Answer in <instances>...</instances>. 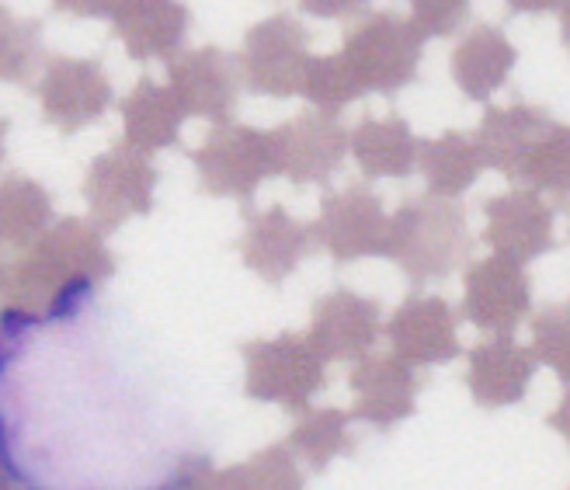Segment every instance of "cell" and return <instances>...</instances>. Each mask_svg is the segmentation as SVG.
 <instances>
[{"mask_svg": "<svg viewBox=\"0 0 570 490\" xmlns=\"http://www.w3.org/2000/svg\"><path fill=\"white\" fill-rule=\"evenodd\" d=\"M116 272L105 234L95 223L60 219L28 247L8 275L11 306L42 321H67Z\"/></svg>", "mask_w": 570, "mask_h": 490, "instance_id": "1", "label": "cell"}, {"mask_svg": "<svg viewBox=\"0 0 570 490\" xmlns=\"http://www.w3.org/2000/svg\"><path fill=\"white\" fill-rule=\"evenodd\" d=\"M470 251L473 237L466 213L449 198L417 195L390 216L383 257H390L414 285L449 278L466 265Z\"/></svg>", "mask_w": 570, "mask_h": 490, "instance_id": "2", "label": "cell"}, {"mask_svg": "<svg viewBox=\"0 0 570 490\" xmlns=\"http://www.w3.org/2000/svg\"><path fill=\"white\" fill-rule=\"evenodd\" d=\"M341 60L355 77L362 95H396L417 80L424 36L417 24L396 11H373L358 18L341 46Z\"/></svg>", "mask_w": 570, "mask_h": 490, "instance_id": "3", "label": "cell"}, {"mask_svg": "<svg viewBox=\"0 0 570 490\" xmlns=\"http://www.w3.org/2000/svg\"><path fill=\"white\" fill-rule=\"evenodd\" d=\"M309 32L289 11H278L247 28L237 67L240 84L262 98H296L309 63Z\"/></svg>", "mask_w": 570, "mask_h": 490, "instance_id": "4", "label": "cell"}, {"mask_svg": "<svg viewBox=\"0 0 570 490\" xmlns=\"http://www.w3.org/2000/svg\"><path fill=\"white\" fill-rule=\"evenodd\" d=\"M191 160L203 192L219 198H250L265 178L278 175L272 133L237 122L216 126L203 147L191 154Z\"/></svg>", "mask_w": 570, "mask_h": 490, "instance_id": "5", "label": "cell"}, {"mask_svg": "<svg viewBox=\"0 0 570 490\" xmlns=\"http://www.w3.org/2000/svg\"><path fill=\"white\" fill-rule=\"evenodd\" d=\"M154 192H157V167L154 160L129 147V143H116L111 150L95 157L83 178V202L91 209V223L101 234H111L132 216H147L154 209Z\"/></svg>", "mask_w": 570, "mask_h": 490, "instance_id": "6", "label": "cell"}, {"mask_svg": "<svg viewBox=\"0 0 570 490\" xmlns=\"http://www.w3.org/2000/svg\"><path fill=\"white\" fill-rule=\"evenodd\" d=\"M42 119L60 133H80L95 126L116 101L101 60L91 56H49L36 84Z\"/></svg>", "mask_w": 570, "mask_h": 490, "instance_id": "7", "label": "cell"}, {"mask_svg": "<svg viewBox=\"0 0 570 490\" xmlns=\"http://www.w3.org/2000/svg\"><path fill=\"white\" fill-rule=\"evenodd\" d=\"M386 229L390 216L383 209V198L368 185H348L324 195L313 237L327 247L334 262L348 265L358 262V257H383Z\"/></svg>", "mask_w": 570, "mask_h": 490, "instance_id": "8", "label": "cell"}, {"mask_svg": "<svg viewBox=\"0 0 570 490\" xmlns=\"http://www.w3.org/2000/svg\"><path fill=\"white\" fill-rule=\"evenodd\" d=\"M167 88L178 98L185 115L223 126L230 122L240 98V67L226 49L216 46L188 49L170 60Z\"/></svg>", "mask_w": 570, "mask_h": 490, "instance_id": "9", "label": "cell"}, {"mask_svg": "<svg viewBox=\"0 0 570 490\" xmlns=\"http://www.w3.org/2000/svg\"><path fill=\"white\" fill-rule=\"evenodd\" d=\"M532 310V282L522 265L508 257H483L466 268L463 282V316L498 337H511Z\"/></svg>", "mask_w": 570, "mask_h": 490, "instance_id": "10", "label": "cell"}, {"mask_svg": "<svg viewBox=\"0 0 570 490\" xmlns=\"http://www.w3.org/2000/svg\"><path fill=\"white\" fill-rule=\"evenodd\" d=\"M483 244L498 257L525 265L557 247L553 241V209L532 188H511L483 202Z\"/></svg>", "mask_w": 570, "mask_h": 490, "instance_id": "11", "label": "cell"}, {"mask_svg": "<svg viewBox=\"0 0 570 490\" xmlns=\"http://www.w3.org/2000/svg\"><path fill=\"white\" fill-rule=\"evenodd\" d=\"M278 175H285L293 185H324L341 167L348 154V133L334 115L324 111H303L285 126L272 133Z\"/></svg>", "mask_w": 570, "mask_h": 490, "instance_id": "12", "label": "cell"}, {"mask_svg": "<svg viewBox=\"0 0 570 490\" xmlns=\"http://www.w3.org/2000/svg\"><path fill=\"white\" fill-rule=\"evenodd\" d=\"M111 18V36L126 46L136 63L175 60L191 32V8L185 0H119Z\"/></svg>", "mask_w": 570, "mask_h": 490, "instance_id": "13", "label": "cell"}, {"mask_svg": "<svg viewBox=\"0 0 570 490\" xmlns=\"http://www.w3.org/2000/svg\"><path fill=\"white\" fill-rule=\"evenodd\" d=\"M386 337L407 365H442L460 355V316L442 296H411L390 316Z\"/></svg>", "mask_w": 570, "mask_h": 490, "instance_id": "14", "label": "cell"}, {"mask_svg": "<svg viewBox=\"0 0 570 490\" xmlns=\"http://www.w3.org/2000/svg\"><path fill=\"white\" fill-rule=\"evenodd\" d=\"M383 310L376 300L337 290L313 310L309 344L327 359H365L380 337Z\"/></svg>", "mask_w": 570, "mask_h": 490, "instance_id": "15", "label": "cell"}, {"mask_svg": "<svg viewBox=\"0 0 570 490\" xmlns=\"http://www.w3.org/2000/svg\"><path fill=\"white\" fill-rule=\"evenodd\" d=\"M250 362V386L258 396L306 403L324 383V355L309 341L285 334L275 344H258Z\"/></svg>", "mask_w": 570, "mask_h": 490, "instance_id": "16", "label": "cell"}, {"mask_svg": "<svg viewBox=\"0 0 570 490\" xmlns=\"http://www.w3.org/2000/svg\"><path fill=\"white\" fill-rule=\"evenodd\" d=\"M355 418L373 428H393L414 414L417 376L396 355H365L352 372Z\"/></svg>", "mask_w": 570, "mask_h": 490, "instance_id": "17", "label": "cell"}, {"mask_svg": "<svg viewBox=\"0 0 570 490\" xmlns=\"http://www.w3.org/2000/svg\"><path fill=\"white\" fill-rule=\"evenodd\" d=\"M313 226L293 219L282 206L247 216V234L240 241V254L250 272H258L265 282L289 278L303 257L313 251Z\"/></svg>", "mask_w": 570, "mask_h": 490, "instance_id": "18", "label": "cell"}, {"mask_svg": "<svg viewBox=\"0 0 570 490\" xmlns=\"http://www.w3.org/2000/svg\"><path fill=\"white\" fill-rule=\"evenodd\" d=\"M519 63V49L511 46L504 28L480 21L452 49V80L470 101H491Z\"/></svg>", "mask_w": 570, "mask_h": 490, "instance_id": "19", "label": "cell"}, {"mask_svg": "<svg viewBox=\"0 0 570 490\" xmlns=\"http://www.w3.org/2000/svg\"><path fill=\"white\" fill-rule=\"evenodd\" d=\"M550 111L529 105V101H511L504 108H488L476 129V147L483 154V167L501 170L504 178L515 182L519 167L525 154L532 150V143L550 129Z\"/></svg>", "mask_w": 570, "mask_h": 490, "instance_id": "20", "label": "cell"}, {"mask_svg": "<svg viewBox=\"0 0 570 490\" xmlns=\"http://www.w3.org/2000/svg\"><path fill=\"white\" fill-rule=\"evenodd\" d=\"M535 355L511 337H494L470 352L466 383L480 408H511L529 393L535 376Z\"/></svg>", "mask_w": 570, "mask_h": 490, "instance_id": "21", "label": "cell"}, {"mask_svg": "<svg viewBox=\"0 0 570 490\" xmlns=\"http://www.w3.org/2000/svg\"><path fill=\"white\" fill-rule=\"evenodd\" d=\"M348 150L368 182H380V178L404 182L417 170L421 139L414 136L411 122L401 119V115H386V119L365 115V119L348 133Z\"/></svg>", "mask_w": 570, "mask_h": 490, "instance_id": "22", "label": "cell"}, {"mask_svg": "<svg viewBox=\"0 0 570 490\" xmlns=\"http://www.w3.org/2000/svg\"><path fill=\"white\" fill-rule=\"evenodd\" d=\"M119 111L126 126V143L142 154L175 147L181 136L185 108L170 95V88H160L150 77L136 80V88L122 98Z\"/></svg>", "mask_w": 570, "mask_h": 490, "instance_id": "23", "label": "cell"}, {"mask_svg": "<svg viewBox=\"0 0 570 490\" xmlns=\"http://www.w3.org/2000/svg\"><path fill=\"white\" fill-rule=\"evenodd\" d=\"M417 167L428 182V195L455 202L483 175V154L473 136L452 129L435 139H421Z\"/></svg>", "mask_w": 570, "mask_h": 490, "instance_id": "24", "label": "cell"}, {"mask_svg": "<svg viewBox=\"0 0 570 490\" xmlns=\"http://www.w3.org/2000/svg\"><path fill=\"white\" fill-rule=\"evenodd\" d=\"M52 226V195L28 175L0 178V247L28 251Z\"/></svg>", "mask_w": 570, "mask_h": 490, "instance_id": "25", "label": "cell"}, {"mask_svg": "<svg viewBox=\"0 0 570 490\" xmlns=\"http://www.w3.org/2000/svg\"><path fill=\"white\" fill-rule=\"evenodd\" d=\"M519 185L532 192H550L563 206L570 202V126L550 122V129L532 143L519 175Z\"/></svg>", "mask_w": 570, "mask_h": 490, "instance_id": "26", "label": "cell"}, {"mask_svg": "<svg viewBox=\"0 0 570 490\" xmlns=\"http://www.w3.org/2000/svg\"><path fill=\"white\" fill-rule=\"evenodd\" d=\"M42 24L0 8V84H32L39 67L46 63Z\"/></svg>", "mask_w": 570, "mask_h": 490, "instance_id": "27", "label": "cell"}, {"mask_svg": "<svg viewBox=\"0 0 570 490\" xmlns=\"http://www.w3.org/2000/svg\"><path fill=\"white\" fill-rule=\"evenodd\" d=\"M299 95H303L306 101L317 105V111L334 115V119H337V115L345 111L352 101L362 98L355 77L348 74L345 60H341L337 52H334V56H309Z\"/></svg>", "mask_w": 570, "mask_h": 490, "instance_id": "28", "label": "cell"}, {"mask_svg": "<svg viewBox=\"0 0 570 490\" xmlns=\"http://www.w3.org/2000/svg\"><path fill=\"white\" fill-rule=\"evenodd\" d=\"M296 449L313 467H327L334 455L352 452L348 414L341 411H317L296 428Z\"/></svg>", "mask_w": 570, "mask_h": 490, "instance_id": "29", "label": "cell"}, {"mask_svg": "<svg viewBox=\"0 0 570 490\" xmlns=\"http://www.w3.org/2000/svg\"><path fill=\"white\" fill-rule=\"evenodd\" d=\"M535 362L550 365L563 383H570V303L547 306L532 321V349Z\"/></svg>", "mask_w": 570, "mask_h": 490, "instance_id": "30", "label": "cell"}, {"mask_svg": "<svg viewBox=\"0 0 570 490\" xmlns=\"http://www.w3.org/2000/svg\"><path fill=\"white\" fill-rule=\"evenodd\" d=\"M407 4L424 39H449L466 24L473 0H407Z\"/></svg>", "mask_w": 570, "mask_h": 490, "instance_id": "31", "label": "cell"}, {"mask_svg": "<svg viewBox=\"0 0 570 490\" xmlns=\"http://www.w3.org/2000/svg\"><path fill=\"white\" fill-rule=\"evenodd\" d=\"M368 8V0H299V11L321 21H345L358 18Z\"/></svg>", "mask_w": 570, "mask_h": 490, "instance_id": "32", "label": "cell"}, {"mask_svg": "<svg viewBox=\"0 0 570 490\" xmlns=\"http://www.w3.org/2000/svg\"><path fill=\"white\" fill-rule=\"evenodd\" d=\"M28 327H36V321H32L28 313H21L18 306L0 310V365L8 362V355L14 352V341H18Z\"/></svg>", "mask_w": 570, "mask_h": 490, "instance_id": "33", "label": "cell"}, {"mask_svg": "<svg viewBox=\"0 0 570 490\" xmlns=\"http://www.w3.org/2000/svg\"><path fill=\"white\" fill-rule=\"evenodd\" d=\"M119 0H52V11L70 14V18H108L116 11Z\"/></svg>", "mask_w": 570, "mask_h": 490, "instance_id": "34", "label": "cell"}, {"mask_svg": "<svg viewBox=\"0 0 570 490\" xmlns=\"http://www.w3.org/2000/svg\"><path fill=\"white\" fill-rule=\"evenodd\" d=\"M511 14H550L560 11L567 0H504Z\"/></svg>", "mask_w": 570, "mask_h": 490, "instance_id": "35", "label": "cell"}, {"mask_svg": "<svg viewBox=\"0 0 570 490\" xmlns=\"http://www.w3.org/2000/svg\"><path fill=\"white\" fill-rule=\"evenodd\" d=\"M550 428H557L560 435L567 439V445H570V390H567V396L557 403V411L550 414Z\"/></svg>", "mask_w": 570, "mask_h": 490, "instance_id": "36", "label": "cell"}, {"mask_svg": "<svg viewBox=\"0 0 570 490\" xmlns=\"http://www.w3.org/2000/svg\"><path fill=\"white\" fill-rule=\"evenodd\" d=\"M560 42H563V49L570 52V0L560 8Z\"/></svg>", "mask_w": 570, "mask_h": 490, "instance_id": "37", "label": "cell"}, {"mask_svg": "<svg viewBox=\"0 0 570 490\" xmlns=\"http://www.w3.org/2000/svg\"><path fill=\"white\" fill-rule=\"evenodd\" d=\"M8 129H11V122L0 115V164H4V154H8Z\"/></svg>", "mask_w": 570, "mask_h": 490, "instance_id": "38", "label": "cell"}, {"mask_svg": "<svg viewBox=\"0 0 570 490\" xmlns=\"http://www.w3.org/2000/svg\"><path fill=\"white\" fill-rule=\"evenodd\" d=\"M8 275H11V268L4 265V257H0V293H8Z\"/></svg>", "mask_w": 570, "mask_h": 490, "instance_id": "39", "label": "cell"}, {"mask_svg": "<svg viewBox=\"0 0 570 490\" xmlns=\"http://www.w3.org/2000/svg\"><path fill=\"white\" fill-rule=\"evenodd\" d=\"M191 490H203V483H195V487H191ZM216 490H223V487H219V483H216Z\"/></svg>", "mask_w": 570, "mask_h": 490, "instance_id": "40", "label": "cell"}]
</instances>
